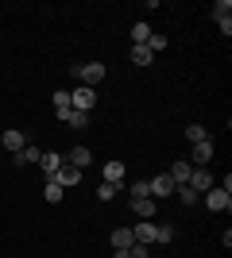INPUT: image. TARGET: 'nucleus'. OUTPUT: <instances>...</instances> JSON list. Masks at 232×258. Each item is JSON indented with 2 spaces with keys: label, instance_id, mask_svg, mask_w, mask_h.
<instances>
[{
  "label": "nucleus",
  "instance_id": "nucleus-1",
  "mask_svg": "<svg viewBox=\"0 0 232 258\" xmlns=\"http://www.w3.org/2000/svg\"><path fill=\"white\" fill-rule=\"evenodd\" d=\"M74 74H77V81H81L85 89H97L101 81H105V74H109V70H105L101 62H85V66H77Z\"/></svg>",
  "mask_w": 232,
  "mask_h": 258
},
{
  "label": "nucleus",
  "instance_id": "nucleus-2",
  "mask_svg": "<svg viewBox=\"0 0 232 258\" xmlns=\"http://www.w3.org/2000/svg\"><path fill=\"white\" fill-rule=\"evenodd\" d=\"M70 108H74V112H93V108H97V89L77 85L74 93H70Z\"/></svg>",
  "mask_w": 232,
  "mask_h": 258
},
{
  "label": "nucleus",
  "instance_id": "nucleus-3",
  "mask_svg": "<svg viewBox=\"0 0 232 258\" xmlns=\"http://www.w3.org/2000/svg\"><path fill=\"white\" fill-rule=\"evenodd\" d=\"M205 197V208H209V212H228L232 208V193H224L221 185H213L209 193H201Z\"/></svg>",
  "mask_w": 232,
  "mask_h": 258
},
{
  "label": "nucleus",
  "instance_id": "nucleus-4",
  "mask_svg": "<svg viewBox=\"0 0 232 258\" xmlns=\"http://www.w3.org/2000/svg\"><path fill=\"white\" fill-rule=\"evenodd\" d=\"M213 185H217V181H213V173L205 170V166H198V170L190 173V189H194V193H198V197H201V193H209Z\"/></svg>",
  "mask_w": 232,
  "mask_h": 258
},
{
  "label": "nucleus",
  "instance_id": "nucleus-5",
  "mask_svg": "<svg viewBox=\"0 0 232 258\" xmlns=\"http://www.w3.org/2000/svg\"><path fill=\"white\" fill-rule=\"evenodd\" d=\"M174 189H178V185L170 181V173H155L151 181H147V193H151V197H170Z\"/></svg>",
  "mask_w": 232,
  "mask_h": 258
},
{
  "label": "nucleus",
  "instance_id": "nucleus-6",
  "mask_svg": "<svg viewBox=\"0 0 232 258\" xmlns=\"http://www.w3.org/2000/svg\"><path fill=\"white\" fill-rule=\"evenodd\" d=\"M101 177H105L109 185H124V177H128V166H124V162H105V166H101Z\"/></svg>",
  "mask_w": 232,
  "mask_h": 258
},
{
  "label": "nucleus",
  "instance_id": "nucleus-7",
  "mask_svg": "<svg viewBox=\"0 0 232 258\" xmlns=\"http://www.w3.org/2000/svg\"><path fill=\"white\" fill-rule=\"evenodd\" d=\"M0 143H4V151H8V154H20L23 147H27V135H23V131H16V127H8L4 135H0Z\"/></svg>",
  "mask_w": 232,
  "mask_h": 258
},
{
  "label": "nucleus",
  "instance_id": "nucleus-8",
  "mask_svg": "<svg viewBox=\"0 0 232 258\" xmlns=\"http://www.w3.org/2000/svg\"><path fill=\"white\" fill-rule=\"evenodd\" d=\"M62 166H66V158H62V154H55V151H43V158H39V170L47 173V181H51V177H55V173L62 170Z\"/></svg>",
  "mask_w": 232,
  "mask_h": 258
},
{
  "label": "nucleus",
  "instance_id": "nucleus-9",
  "mask_svg": "<svg viewBox=\"0 0 232 258\" xmlns=\"http://www.w3.org/2000/svg\"><path fill=\"white\" fill-rule=\"evenodd\" d=\"M51 181H58L62 189H74V185H81V170H74V166H62V170H58Z\"/></svg>",
  "mask_w": 232,
  "mask_h": 258
},
{
  "label": "nucleus",
  "instance_id": "nucleus-10",
  "mask_svg": "<svg viewBox=\"0 0 232 258\" xmlns=\"http://www.w3.org/2000/svg\"><path fill=\"white\" fill-rule=\"evenodd\" d=\"M66 166H74V170H85V166H93V151L89 147H74L66 158Z\"/></svg>",
  "mask_w": 232,
  "mask_h": 258
},
{
  "label": "nucleus",
  "instance_id": "nucleus-11",
  "mask_svg": "<svg viewBox=\"0 0 232 258\" xmlns=\"http://www.w3.org/2000/svg\"><path fill=\"white\" fill-rule=\"evenodd\" d=\"M132 212L140 220H155V197H132Z\"/></svg>",
  "mask_w": 232,
  "mask_h": 258
},
{
  "label": "nucleus",
  "instance_id": "nucleus-12",
  "mask_svg": "<svg viewBox=\"0 0 232 258\" xmlns=\"http://www.w3.org/2000/svg\"><path fill=\"white\" fill-rule=\"evenodd\" d=\"M170 181L174 185H190V173H194V162H174V166H170Z\"/></svg>",
  "mask_w": 232,
  "mask_h": 258
},
{
  "label": "nucleus",
  "instance_id": "nucleus-13",
  "mask_svg": "<svg viewBox=\"0 0 232 258\" xmlns=\"http://www.w3.org/2000/svg\"><path fill=\"white\" fill-rule=\"evenodd\" d=\"M155 231H159V224H151V220H144L140 227H132L135 243H144V247H151V243H155Z\"/></svg>",
  "mask_w": 232,
  "mask_h": 258
},
{
  "label": "nucleus",
  "instance_id": "nucleus-14",
  "mask_svg": "<svg viewBox=\"0 0 232 258\" xmlns=\"http://www.w3.org/2000/svg\"><path fill=\"white\" fill-rule=\"evenodd\" d=\"M132 243H135L132 227H116V231H112V250H128Z\"/></svg>",
  "mask_w": 232,
  "mask_h": 258
},
{
  "label": "nucleus",
  "instance_id": "nucleus-15",
  "mask_svg": "<svg viewBox=\"0 0 232 258\" xmlns=\"http://www.w3.org/2000/svg\"><path fill=\"white\" fill-rule=\"evenodd\" d=\"M12 158H16V166H31V162H39L43 154H39V147H31V143H27V147H23L20 154H12Z\"/></svg>",
  "mask_w": 232,
  "mask_h": 258
},
{
  "label": "nucleus",
  "instance_id": "nucleus-16",
  "mask_svg": "<svg viewBox=\"0 0 232 258\" xmlns=\"http://www.w3.org/2000/svg\"><path fill=\"white\" fill-rule=\"evenodd\" d=\"M194 162H198V166L213 162V143L209 139H205V143H194Z\"/></svg>",
  "mask_w": 232,
  "mask_h": 258
},
{
  "label": "nucleus",
  "instance_id": "nucleus-17",
  "mask_svg": "<svg viewBox=\"0 0 232 258\" xmlns=\"http://www.w3.org/2000/svg\"><path fill=\"white\" fill-rule=\"evenodd\" d=\"M62 193H66V189H62L58 181H47V185H43V201H47V205H58V201H62Z\"/></svg>",
  "mask_w": 232,
  "mask_h": 258
},
{
  "label": "nucleus",
  "instance_id": "nucleus-18",
  "mask_svg": "<svg viewBox=\"0 0 232 258\" xmlns=\"http://www.w3.org/2000/svg\"><path fill=\"white\" fill-rule=\"evenodd\" d=\"M151 39V27L147 23H132V46H144Z\"/></svg>",
  "mask_w": 232,
  "mask_h": 258
},
{
  "label": "nucleus",
  "instance_id": "nucleus-19",
  "mask_svg": "<svg viewBox=\"0 0 232 258\" xmlns=\"http://www.w3.org/2000/svg\"><path fill=\"white\" fill-rule=\"evenodd\" d=\"M132 62H135V66H151V62H155V54L147 50V46H132Z\"/></svg>",
  "mask_w": 232,
  "mask_h": 258
},
{
  "label": "nucleus",
  "instance_id": "nucleus-20",
  "mask_svg": "<svg viewBox=\"0 0 232 258\" xmlns=\"http://www.w3.org/2000/svg\"><path fill=\"white\" fill-rule=\"evenodd\" d=\"M147 50H151V54H159V50H166V35L163 31H151V39H147Z\"/></svg>",
  "mask_w": 232,
  "mask_h": 258
},
{
  "label": "nucleus",
  "instance_id": "nucleus-21",
  "mask_svg": "<svg viewBox=\"0 0 232 258\" xmlns=\"http://www.w3.org/2000/svg\"><path fill=\"white\" fill-rule=\"evenodd\" d=\"M186 139L190 143H205V139H209V131L201 127V123H190V127H186Z\"/></svg>",
  "mask_w": 232,
  "mask_h": 258
},
{
  "label": "nucleus",
  "instance_id": "nucleus-22",
  "mask_svg": "<svg viewBox=\"0 0 232 258\" xmlns=\"http://www.w3.org/2000/svg\"><path fill=\"white\" fill-rule=\"evenodd\" d=\"M74 131H85L89 127V112H70V119H66Z\"/></svg>",
  "mask_w": 232,
  "mask_h": 258
},
{
  "label": "nucleus",
  "instance_id": "nucleus-23",
  "mask_svg": "<svg viewBox=\"0 0 232 258\" xmlns=\"http://www.w3.org/2000/svg\"><path fill=\"white\" fill-rule=\"evenodd\" d=\"M228 12H232V4L228 0H217V4H213V20L221 23V20H228Z\"/></svg>",
  "mask_w": 232,
  "mask_h": 258
},
{
  "label": "nucleus",
  "instance_id": "nucleus-24",
  "mask_svg": "<svg viewBox=\"0 0 232 258\" xmlns=\"http://www.w3.org/2000/svg\"><path fill=\"white\" fill-rule=\"evenodd\" d=\"M116 193H120V185H109V181H101V185H97V197H101V201H112Z\"/></svg>",
  "mask_w": 232,
  "mask_h": 258
},
{
  "label": "nucleus",
  "instance_id": "nucleus-25",
  "mask_svg": "<svg viewBox=\"0 0 232 258\" xmlns=\"http://www.w3.org/2000/svg\"><path fill=\"white\" fill-rule=\"evenodd\" d=\"M174 193H178V201H182V205H194V201H198V193H194L190 185H178Z\"/></svg>",
  "mask_w": 232,
  "mask_h": 258
},
{
  "label": "nucleus",
  "instance_id": "nucleus-26",
  "mask_svg": "<svg viewBox=\"0 0 232 258\" xmlns=\"http://www.w3.org/2000/svg\"><path fill=\"white\" fill-rule=\"evenodd\" d=\"M128 258H151V247H144V243H132V247H128Z\"/></svg>",
  "mask_w": 232,
  "mask_h": 258
},
{
  "label": "nucleus",
  "instance_id": "nucleus-27",
  "mask_svg": "<svg viewBox=\"0 0 232 258\" xmlns=\"http://www.w3.org/2000/svg\"><path fill=\"white\" fill-rule=\"evenodd\" d=\"M170 239H174V227H159V231H155V243H163V247H166V243H170Z\"/></svg>",
  "mask_w": 232,
  "mask_h": 258
},
{
  "label": "nucleus",
  "instance_id": "nucleus-28",
  "mask_svg": "<svg viewBox=\"0 0 232 258\" xmlns=\"http://www.w3.org/2000/svg\"><path fill=\"white\" fill-rule=\"evenodd\" d=\"M51 100H55V108H70V93H62V89H58Z\"/></svg>",
  "mask_w": 232,
  "mask_h": 258
},
{
  "label": "nucleus",
  "instance_id": "nucleus-29",
  "mask_svg": "<svg viewBox=\"0 0 232 258\" xmlns=\"http://www.w3.org/2000/svg\"><path fill=\"white\" fill-rule=\"evenodd\" d=\"M132 197H151V193H147V181H135L132 185Z\"/></svg>",
  "mask_w": 232,
  "mask_h": 258
},
{
  "label": "nucleus",
  "instance_id": "nucleus-30",
  "mask_svg": "<svg viewBox=\"0 0 232 258\" xmlns=\"http://www.w3.org/2000/svg\"><path fill=\"white\" fill-rule=\"evenodd\" d=\"M112 258H128V250H112Z\"/></svg>",
  "mask_w": 232,
  "mask_h": 258
}]
</instances>
